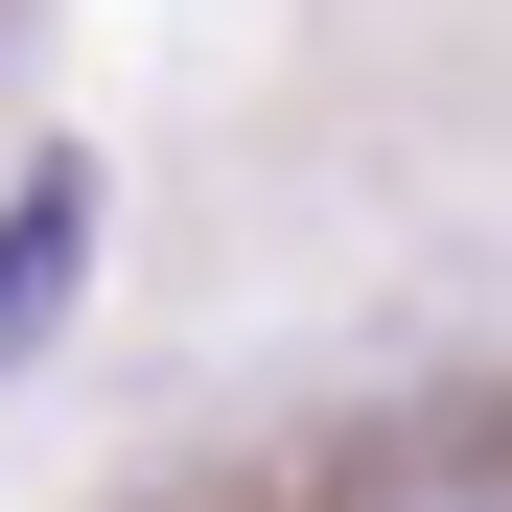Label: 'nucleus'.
<instances>
[{"label": "nucleus", "instance_id": "nucleus-1", "mask_svg": "<svg viewBox=\"0 0 512 512\" xmlns=\"http://www.w3.org/2000/svg\"><path fill=\"white\" fill-rule=\"evenodd\" d=\"M70 256H94V187H70V163H47V187L0 210V373L47 350V303H70Z\"/></svg>", "mask_w": 512, "mask_h": 512}]
</instances>
